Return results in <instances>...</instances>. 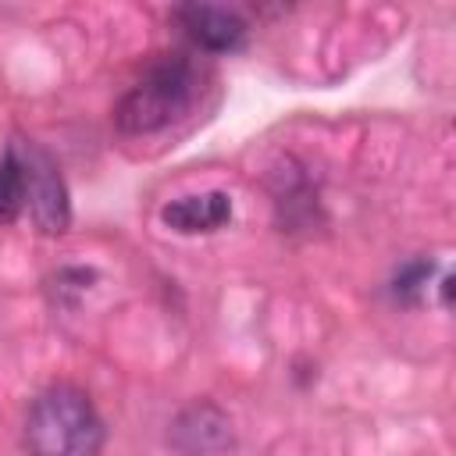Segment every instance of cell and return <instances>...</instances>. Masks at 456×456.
<instances>
[{
  "label": "cell",
  "instance_id": "8992f818",
  "mask_svg": "<svg viewBox=\"0 0 456 456\" xmlns=\"http://www.w3.org/2000/svg\"><path fill=\"white\" fill-rule=\"evenodd\" d=\"M25 207V189H21V171L11 157V150L0 153V221L11 224Z\"/></svg>",
  "mask_w": 456,
  "mask_h": 456
},
{
  "label": "cell",
  "instance_id": "7a4b0ae2",
  "mask_svg": "<svg viewBox=\"0 0 456 456\" xmlns=\"http://www.w3.org/2000/svg\"><path fill=\"white\" fill-rule=\"evenodd\" d=\"M200 86H203L200 68L189 57H182V53L164 57L142 75V82H135L125 93V100L114 110V121L125 135L160 132L196 103Z\"/></svg>",
  "mask_w": 456,
  "mask_h": 456
},
{
  "label": "cell",
  "instance_id": "3957f363",
  "mask_svg": "<svg viewBox=\"0 0 456 456\" xmlns=\"http://www.w3.org/2000/svg\"><path fill=\"white\" fill-rule=\"evenodd\" d=\"M7 150H11V157L21 171V189H25V203L32 210V221L39 224V232L61 235L68 228L71 210H68V192H64V182H61L53 160L25 139L11 142Z\"/></svg>",
  "mask_w": 456,
  "mask_h": 456
},
{
  "label": "cell",
  "instance_id": "52a82bcc",
  "mask_svg": "<svg viewBox=\"0 0 456 456\" xmlns=\"http://www.w3.org/2000/svg\"><path fill=\"white\" fill-rule=\"evenodd\" d=\"M431 274V264H424V260H417V264H410L406 271H399V278H395V292H413V289H420V281Z\"/></svg>",
  "mask_w": 456,
  "mask_h": 456
},
{
  "label": "cell",
  "instance_id": "277c9868",
  "mask_svg": "<svg viewBox=\"0 0 456 456\" xmlns=\"http://www.w3.org/2000/svg\"><path fill=\"white\" fill-rule=\"evenodd\" d=\"M178 21L203 50H214V53L235 50L246 39V21L235 11L217 4H185L178 7Z\"/></svg>",
  "mask_w": 456,
  "mask_h": 456
},
{
  "label": "cell",
  "instance_id": "6da1fadb",
  "mask_svg": "<svg viewBox=\"0 0 456 456\" xmlns=\"http://www.w3.org/2000/svg\"><path fill=\"white\" fill-rule=\"evenodd\" d=\"M25 442L32 456H100L103 420L82 388L53 385L36 395L25 417Z\"/></svg>",
  "mask_w": 456,
  "mask_h": 456
},
{
  "label": "cell",
  "instance_id": "5b68a950",
  "mask_svg": "<svg viewBox=\"0 0 456 456\" xmlns=\"http://www.w3.org/2000/svg\"><path fill=\"white\" fill-rule=\"evenodd\" d=\"M232 217V200L224 192H192V196H178L171 203H164L160 221L182 235H196V232H214Z\"/></svg>",
  "mask_w": 456,
  "mask_h": 456
}]
</instances>
